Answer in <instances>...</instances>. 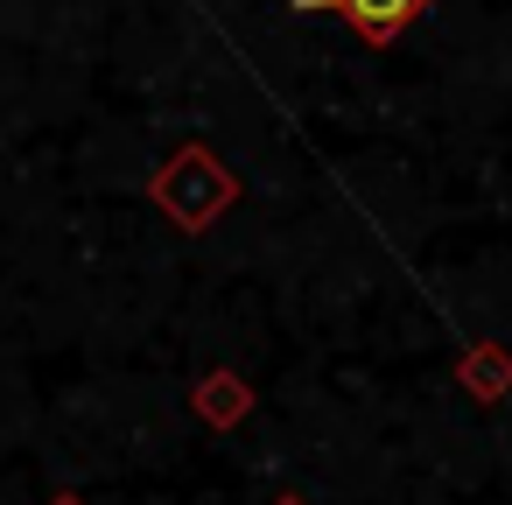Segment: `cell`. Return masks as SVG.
Returning <instances> with one entry per match:
<instances>
[]
</instances>
